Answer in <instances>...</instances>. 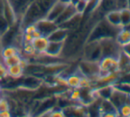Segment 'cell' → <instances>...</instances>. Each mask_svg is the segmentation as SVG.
<instances>
[{
	"label": "cell",
	"mask_w": 130,
	"mask_h": 117,
	"mask_svg": "<svg viewBox=\"0 0 130 117\" xmlns=\"http://www.w3.org/2000/svg\"><path fill=\"white\" fill-rule=\"evenodd\" d=\"M31 43H32V45L34 46L37 52L39 54H42V53H45V51H46V48L49 43V39L47 36H39V37L34 38Z\"/></svg>",
	"instance_id": "obj_10"
},
{
	"label": "cell",
	"mask_w": 130,
	"mask_h": 117,
	"mask_svg": "<svg viewBox=\"0 0 130 117\" xmlns=\"http://www.w3.org/2000/svg\"><path fill=\"white\" fill-rule=\"evenodd\" d=\"M98 64H99L100 69L99 76L119 71L118 58L112 57V56H103L99 60Z\"/></svg>",
	"instance_id": "obj_2"
},
{
	"label": "cell",
	"mask_w": 130,
	"mask_h": 117,
	"mask_svg": "<svg viewBox=\"0 0 130 117\" xmlns=\"http://www.w3.org/2000/svg\"><path fill=\"white\" fill-rule=\"evenodd\" d=\"M38 28H37L36 23H30L28 24V25L24 26L23 28V33H27V34H32L35 30H37Z\"/></svg>",
	"instance_id": "obj_25"
},
{
	"label": "cell",
	"mask_w": 130,
	"mask_h": 117,
	"mask_svg": "<svg viewBox=\"0 0 130 117\" xmlns=\"http://www.w3.org/2000/svg\"><path fill=\"white\" fill-rule=\"evenodd\" d=\"M22 59V55L21 53H18L13 56H11V57L3 59L2 61H3V63L8 67H10V66L15 65V64H20Z\"/></svg>",
	"instance_id": "obj_17"
},
{
	"label": "cell",
	"mask_w": 130,
	"mask_h": 117,
	"mask_svg": "<svg viewBox=\"0 0 130 117\" xmlns=\"http://www.w3.org/2000/svg\"><path fill=\"white\" fill-rule=\"evenodd\" d=\"M119 13H120V20H121V26H125L130 22V8L123 7L119 9Z\"/></svg>",
	"instance_id": "obj_18"
},
{
	"label": "cell",
	"mask_w": 130,
	"mask_h": 117,
	"mask_svg": "<svg viewBox=\"0 0 130 117\" xmlns=\"http://www.w3.org/2000/svg\"><path fill=\"white\" fill-rule=\"evenodd\" d=\"M34 39L31 34L22 33V43H31Z\"/></svg>",
	"instance_id": "obj_27"
},
{
	"label": "cell",
	"mask_w": 130,
	"mask_h": 117,
	"mask_svg": "<svg viewBox=\"0 0 130 117\" xmlns=\"http://www.w3.org/2000/svg\"><path fill=\"white\" fill-rule=\"evenodd\" d=\"M66 6L67 5H65L63 3L58 1V0H56L55 2H54V4L51 6L50 9L45 13V18L47 19V20L55 21V20L59 17V15L61 13V12L63 11V9H64Z\"/></svg>",
	"instance_id": "obj_7"
},
{
	"label": "cell",
	"mask_w": 130,
	"mask_h": 117,
	"mask_svg": "<svg viewBox=\"0 0 130 117\" xmlns=\"http://www.w3.org/2000/svg\"><path fill=\"white\" fill-rule=\"evenodd\" d=\"M32 36L34 38H37V37H39V36H42V34H41V32H40L39 30H38V29H37V30H35L34 32L32 33Z\"/></svg>",
	"instance_id": "obj_30"
},
{
	"label": "cell",
	"mask_w": 130,
	"mask_h": 117,
	"mask_svg": "<svg viewBox=\"0 0 130 117\" xmlns=\"http://www.w3.org/2000/svg\"><path fill=\"white\" fill-rule=\"evenodd\" d=\"M74 6L77 10V13H80V14H83V13L87 11V1H84V0H79Z\"/></svg>",
	"instance_id": "obj_22"
},
{
	"label": "cell",
	"mask_w": 130,
	"mask_h": 117,
	"mask_svg": "<svg viewBox=\"0 0 130 117\" xmlns=\"http://www.w3.org/2000/svg\"><path fill=\"white\" fill-rule=\"evenodd\" d=\"M118 113H119V116L130 117V103H126L121 106L118 109Z\"/></svg>",
	"instance_id": "obj_20"
},
{
	"label": "cell",
	"mask_w": 130,
	"mask_h": 117,
	"mask_svg": "<svg viewBox=\"0 0 130 117\" xmlns=\"http://www.w3.org/2000/svg\"><path fill=\"white\" fill-rule=\"evenodd\" d=\"M122 52L129 58V60H130V42L126 43V44L122 45Z\"/></svg>",
	"instance_id": "obj_28"
},
{
	"label": "cell",
	"mask_w": 130,
	"mask_h": 117,
	"mask_svg": "<svg viewBox=\"0 0 130 117\" xmlns=\"http://www.w3.org/2000/svg\"><path fill=\"white\" fill-rule=\"evenodd\" d=\"M70 99L71 101H75V102H80V99H81V90H80L79 88L71 89V92H70Z\"/></svg>",
	"instance_id": "obj_21"
},
{
	"label": "cell",
	"mask_w": 130,
	"mask_h": 117,
	"mask_svg": "<svg viewBox=\"0 0 130 117\" xmlns=\"http://www.w3.org/2000/svg\"><path fill=\"white\" fill-rule=\"evenodd\" d=\"M104 19L111 24L112 26L117 28H122L121 26V20H120V13H119V9L111 10V11L105 13Z\"/></svg>",
	"instance_id": "obj_11"
},
{
	"label": "cell",
	"mask_w": 130,
	"mask_h": 117,
	"mask_svg": "<svg viewBox=\"0 0 130 117\" xmlns=\"http://www.w3.org/2000/svg\"><path fill=\"white\" fill-rule=\"evenodd\" d=\"M69 34H70V31L67 29H64L62 27H58L47 37H48L49 41L65 42V40L67 39Z\"/></svg>",
	"instance_id": "obj_9"
},
{
	"label": "cell",
	"mask_w": 130,
	"mask_h": 117,
	"mask_svg": "<svg viewBox=\"0 0 130 117\" xmlns=\"http://www.w3.org/2000/svg\"><path fill=\"white\" fill-rule=\"evenodd\" d=\"M79 89L86 90V89H93V83L92 80L87 76H82L79 83Z\"/></svg>",
	"instance_id": "obj_19"
},
{
	"label": "cell",
	"mask_w": 130,
	"mask_h": 117,
	"mask_svg": "<svg viewBox=\"0 0 130 117\" xmlns=\"http://www.w3.org/2000/svg\"><path fill=\"white\" fill-rule=\"evenodd\" d=\"M109 100L112 103V105L118 110L124 104L130 103V95L125 93V92H123L122 90H119V89L115 88V86H114L113 90H112L111 94H110V98H109Z\"/></svg>",
	"instance_id": "obj_4"
},
{
	"label": "cell",
	"mask_w": 130,
	"mask_h": 117,
	"mask_svg": "<svg viewBox=\"0 0 130 117\" xmlns=\"http://www.w3.org/2000/svg\"><path fill=\"white\" fill-rule=\"evenodd\" d=\"M115 39L118 42V43L120 44L121 46L126 44V43L130 42V31H128L127 29H124V28H121L116 35Z\"/></svg>",
	"instance_id": "obj_15"
},
{
	"label": "cell",
	"mask_w": 130,
	"mask_h": 117,
	"mask_svg": "<svg viewBox=\"0 0 130 117\" xmlns=\"http://www.w3.org/2000/svg\"><path fill=\"white\" fill-rule=\"evenodd\" d=\"M82 77V75L78 73H72V74L69 75V76L66 77L68 83V87L70 89H76L79 88V83L80 79Z\"/></svg>",
	"instance_id": "obj_16"
},
{
	"label": "cell",
	"mask_w": 130,
	"mask_h": 117,
	"mask_svg": "<svg viewBox=\"0 0 130 117\" xmlns=\"http://www.w3.org/2000/svg\"><path fill=\"white\" fill-rule=\"evenodd\" d=\"M6 110H10L9 99L3 95V97L0 99V112L6 111Z\"/></svg>",
	"instance_id": "obj_23"
},
{
	"label": "cell",
	"mask_w": 130,
	"mask_h": 117,
	"mask_svg": "<svg viewBox=\"0 0 130 117\" xmlns=\"http://www.w3.org/2000/svg\"><path fill=\"white\" fill-rule=\"evenodd\" d=\"M3 97V94H2V91H0V99Z\"/></svg>",
	"instance_id": "obj_33"
},
{
	"label": "cell",
	"mask_w": 130,
	"mask_h": 117,
	"mask_svg": "<svg viewBox=\"0 0 130 117\" xmlns=\"http://www.w3.org/2000/svg\"><path fill=\"white\" fill-rule=\"evenodd\" d=\"M84 1H87V2H88V1H90V0H84Z\"/></svg>",
	"instance_id": "obj_34"
},
{
	"label": "cell",
	"mask_w": 130,
	"mask_h": 117,
	"mask_svg": "<svg viewBox=\"0 0 130 117\" xmlns=\"http://www.w3.org/2000/svg\"><path fill=\"white\" fill-rule=\"evenodd\" d=\"M63 44H64V42L49 41L48 46H47L45 53L48 56H51V57L59 58L62 52Z\"/></svg>",
	"instance_id": "obj_8"
},
{
	"label": "cell",
	"mask_w": 130,
	"mask_h": 117,
	"mask_svg": "<svg viewBox=\"0 0 130 117\" xmlns=\"http://www.w3.org/2000/svg\"><path fill=\"white\" fill-rule=\"evenodd\" d=\"M2 90H3V85L1 83V82H0V91H2Z\"/></svg>",
	"instance_id": "obj_32"
},
{
	"label": "cell",
	"mask_w": 130,
	"mask_h": 117,
	"mask_svg": "<svg viewBox=\"0 0 130 117\" xmlns=\"http://www.w3.org/2000/svg\"><path fill=\"white\" fill-rule=\"evenodd\" d=\"M78 72L82 76H87L89 78H94L95 76H98L100 73L98 61L83 59L78 65Z\"/></svg>",
	"instance_id": "obj_3"
},
{
	"label": "cell",
	"mask_w": 130,
	"mask_h": 117,
	"mask_svg": "<svg viewBox=\"0 0 130 117\" xmlns=\"http://www.w3.org/2000/svg\"><path fill=\"white\" fill-rule=\"evenodd\" d=\"M48 116L51 117H64L65 113L63 109H52Z\"/></svg>",
	"instance_id": "obj_26"
},
{
	"label": "cell",
	"mask_w": 130,
	"mask_h": 117,
	"mask_svg": "<svg viewBox=\"0 0 130 117\" xmlns=\"http://www.w3.org/2000/svg\"><path fill=\"white\" fill-rule=\"evenodd\" d=\"M13 116V113L11 110H6V111L1 112V117H11Z\"/></svg>",
	"instance_id": "obj_29"
},
{
	"label": "cell",
	"mask_w": 130,
	"mask_h": 117,
	"mask_svg": "<svg viewBox=\"0 0 130 117\" xmlns=\"http://www.w3.org/2000/svg\"><path fill=\"white\" fill-rule=\"evenodd\" d=\"M37 28L38 30L41 32L42 36H48L54 29H56L58 28V25L54 21L50 20H47L45 17L42 19H40L39 20L36 22Z\"/></svg>",
	"instance_id": "obj_5"
},
{
	"label": "cell",
	"mask_w": 130,
	"mask_h": 117,
	"mask_svg": "<svg viewBox=\"0 0 130 117\" xmlns=\"http://www.w3.org/2000/svg\"><path fill=\"white\" fill-rule=\"evenodd\" d=\"M77 10L75 8V6L71 4H69L65 6V8L63 9V11L61 12V13L59 15L57 19L55 20V23L58 25V27L61 26L62 24H64L66 21L71 19L75 14H77Z\"/></svg>",
	"instance_id": "obj_6"
},
{
	"label": "cell",
	"mask_w": 130,
	"mask_h": 117,
	"mask_svg": "<svg viewBox=\"0 0 130 117\" xmlns=\"http://www.w3.org/2000/svg\"><path fill=\"white\" fill-rule=\"evenodd\" d=\"M8 76L12 79H20L24 76V68L20 64H15V65L10 66L7 67Z\"/></svg>",
	"instance_id": "obj_12"
},
{
	"label": "cell",
	"mask_w": 130,
	"mask_h": 117,
	"mask_svg": "<svg viewBox=\"0 0 130 117\" xmlns=\"http://www.w3.org/2000/svg\"><path fill=\"white\" fill-rule=\"evenodd\" d=\"M7 67L3 63L2 60H0V82L6 79V78H7Z\"/></svg>",
	"instance_id": "obj_24"
},
{
	"label": "cell",
	"mask_w": 130,
	"mask_h": 117,
	"mask_svg": "<svg viewBox=\"0 0 130 117\" xmlns=\"http://www.w3.org/2000/svg\"><path fill=\"white\" fill-rule=\"evenodd\" d=\"M0 117H1V112H0Z\"/></svg>",
	"instance_id": "obj_35"
},
{
	"label": "cell",
	"mask_w": 130,
	"mask_h": 117,
	"mask_svg": "<svg viewBox=\"0 0 130 117\" xmlns=\"http://www.w3.org/2000/svg\"><path fill=\"white\" fill-rule=\"evenodd\" d=\"M21 52H22V49L17 47L16 45H13V44L6 45V46H4L2 49V52H1V58H2V60H3V59L11 57V56L21 53Z\"/></svg>",
	"instance_id": "obj_14"
},
{
	"label": "cell",
	"mask_w": 130,
	"mask_h": 117,
	"mask_svg": "<svg viewBox=\"0 0 130 117\" xmlns=\"http://www.w3.org/2000/svg\"><path fill=\"white\" fill-rule=\"evenodd\" d=\"M110 112H117L118 113V110L112 105V103L109 100V99H101V101H100V104H99V114L101 116H103L104 113H110Z\"/></svg>",
	"instance_id": "obj_13"
},
{
	"label": "cell",
	"mask_w": 130,
	"mask_h": 117,
	"mask_svg": "<svg viewBox=\"0 0 130 117\" xmlns=\"http://www.w3.org/2000/svg\"><path fill=\"white\" fill-rule=\"evenodd\" d=\"M122 28H124V29H127L128 31H130V22H128L127 24H126V25H125V26H123Z\"/></svg>",
	"instance_id": "obj_31"
},
{
	"label": "cell",
	"mask_w": 130,
	"mask_h": 117,
	"mask_svg": "<svg viewBox=\"0 0 130 117\" xmlns=\"http://www.w3.org/2000/svg\"><path fill=\"white\" fill-rule=\"evenodd\" d=\"M101 46L102 57L103 56H112L119 58L122 52V46L118 43L115 37H104L99 40Z\"/></svg>",
	"instance_id": "obj_1"
}]
</instances>
